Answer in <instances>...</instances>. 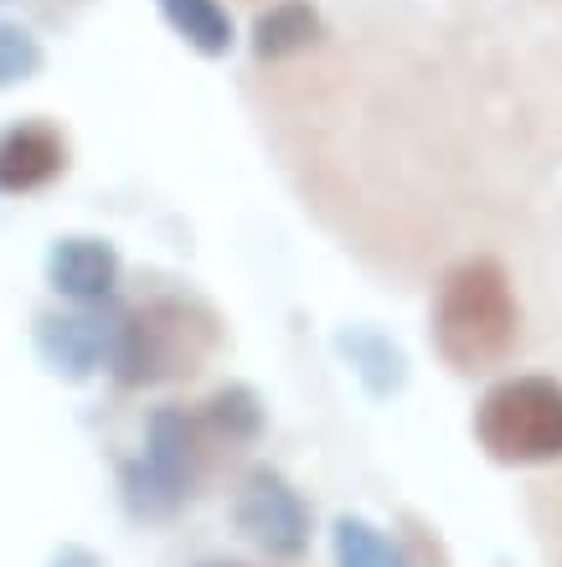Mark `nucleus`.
<instances>
[{
	"label": "nucleus",
	"instance_id": "f257e3e1",
	"mask_svg": "<svg viewBox=\"0 0 562 567\" xmlns=\"http://www.w3.org/2000/svg\"><path fill=\"white\" fill-rule=\"evenodd\" d=\"M517 330H521V305L501 258L470 254L439 279V295H433V351L454 372L474 377L501 367L511 357V346H517Z\"/></svg>",
	"mask_w": 562,
	"mask_h": 567
},
{
	"label": "nucleus",
	"instance_id": "f03ea898",
	"mask_svg": "<svg viewBox=\"0 0 562 567\" xmlns=\"http://www.w3.org/2000/svg\"><path fill=\"white\" fill-rule=\"evenodd\" d=\"M217 351V320L196 299H150L140 310H124L119 346L109 377L119 388H161L176 377L202 372V361Z\"/></svg>",
	"mask_w": 562,
	"mask_h": 567
},
{
	"label": "nucleus",
	"instance_id": "7ed1b4c3",
	"mask_svg": "<svg viewBox=\"0 0 562 567\" xmlns=\"http://www.w3.org/2000/svg\"><path fill=\"white\" fill-rule=\"evenodd\" d=\"M207 444L212 439L196 413H186V408H155L145 419L140 454L124 460V470H119V491H124L130 516H140V522L176 516L196 495V485H202Z\"/></svg>",
	"mask_w": 562,
	"mask_h": 567
},
{
	"label": "nucleus",
	"instance_id": "20e7f679",
	"mask_svg": "<svg viewBox=\"0 0 562 567\" xmlns=\"http://www.w3.org/2000/svg\"><path fill=\"white\" fill-rule=\"evenodd\" d=\"M474 439L495 464H558L562 382L558 377H501L474 408Z\"/></svg>",
	"mask_w": 562,
	"mask_h": 567
},
{
	"label": "nucleus",
	"instance_id": "39448f33",
	"mask_svg": "<svg viewBox=\"0 0 562 567\" xmlns=\"http://www.w3.org/2000/svg\"><path fill=\"white\" fill-rule=\"evenodd\" d=\"M233 522L243 532V542L258 547L268 563H299V557L310 553V532H315L310 506L268 464H253L248 475H243V491L233 501Z\"/></svg>",
	"mask_w": 562,
	"mask_h": 567
},
{
	"label": "nucleus",
	"instance_id": "423d86ee",
	"mask_svg": "<svg viewBox=\"0 0 562 567\" xmlns=\"http://www.w3.org/2000/svg\"><path fill=\"white\" fill-rule=\"evenodd\" d=\"M119 326H124V310H114V299L109 305L52 310L37 320V357L47 361V372L83 382L93 372H109L119 346Z\"/></svg>",
	"mask_w": 562,
	"mask_h": 567
},
{
	"label": "nucleus",
	"instance_id": "0eeeda50",
	"mask_svg": "<svg viewBox=\"0 0 562 567\" xmlns=\"http://www.w3.org/2000/svg\"><path fill=\"white\" fill-rule=\"evenodd\" d=\"M119 248L93 233H68L47 248V284L68 305H109L119 295Z\"/></svg>",
	"mask_w": 562,
	"mask_h": 567
},
{
	"label": "nucleus",
	"instance_id": "6e6552de",
	"mask_svg": "<svg viewBox=\"0 0 562 567\" xmlns=\"http://www.w3.org/2000/svg\"><path fill=\"white\" fill-rule=\"evenodd\" d=\"M68 171V140L58 124L21 120L0 135V196H31Z\"/></svg>",
	"mask_w": 562,
	"mask_h": 567
},
{
	"label": "nucleus",
	"instance_id": "1a4fd4ad",
	"mask_svg": "<svg viewBox=\"0 0 562 567\" xmlns=\"http://www.w3.org/2000/svg\"><path fill=\"white\" fill-rule=\"evenodd\" d=\"M320 11L315 0H274L268 11H258L253 21V58L258 62H289L305 58L320 42Z\"/></svg>",
	"mask_w": 562,
	"mask_h": 567
},
{
	"label": "nucleus",
	"instance_id": "9d476101",
	"mask_svg": "<svg viewBox=\"0 0 562 567\" xmlns=\"http://www.w3.org/2000/svg\"><path fill=\"white\" fill-rule=\"evenodd\" d=\"M202 429H207L212 444H227V449H248L258 444V433H264V403H258V392L248 382H227L217 388L202 403Z\"/></svg>",
	"mask_w": 562,
	"mask_h": 567
},
{
	"label": "nucleus",
	"instance_id": "9b49d317",
	"mask_svg": "<svg viewBox=\"0 0 562 567\" xmlns=\"http://www.w3.org/2000/svg\"><path fill=\"white\" fill-rule=\"evenodd\" d=\"M161 16L165 27L176 31L192 52H202V58H227L237 42L233 11L223 0H161Z\"/></svg>",
	"mask_w": 562,
	"mask_h": 567
},
{
	"label": "nucleus",
	"instance_id": "f8f14e48",
	"mask_svg": "<svg viewBox=\"0 0 562 567\" xmlns=\"http://www.w3.org/2000/svg\"><path fill=\"white\" fill-rule=\"evenodd\" d=\"M330 547H336V567H408L398 542L387 537L382 526L361 522V516H336Z\"/></svg>",
	"mask_w": 562,
	"mask_h": 567
},
{
	"label": "nucleus",
	"instance_id": "ddd939ff",
	"mask_svg": "<svg viewBox=\"0 0 562 567\" xmlns=\"http://www.w3.org/2000/svg\"><path fill=\"white\" fill-rule=\"evenodd\" d=\"M340 346L351 351V367L367 377L371 392H392L402 382V357L382 341V336H346Z\"/></svg>",
	"mask_w": 562,
	"mask_h": 567
},
{
	"label": "nucleus",
	"instance_id": "4468645a",
	"mask_svg": "<svg viewBox=\"0 0 562 567\" xmlns=\"http://www.w3.org/2000/svg\"><path fill=\"white\" fill-rule=\"evenodd\" d=\"M37 73H42V42L27 27L0 21V89H16Z\"/></svg>",
	"mask_w": 562,
	"mask_h": 567
},
{
	"label": "nucleus",
	"instance_id": "2eb2a0df",
	"mask_svg": "<svg viewBox=\"0 0 562 567\" xmlns=\"http://www.w3.org/2000/svg\"><path fill=\"white\" fill-rule=\"evenodd\" d=\"M52 567H104V563H99V553H89V547L73 542V547H62V553L52 557Z\"/></svg>",
	"mask_w": 562,
	"mask_h": 567
},
{
	"label": "nucleus",
	"instance_id": "dca6fc26",
	"mask_svg": "<svg viewBox=\"0 0 562 567\" xmlns=\"http://www.w3.org/2000/svg\"><path fill=\"white\" fill-rule=\"evenodd\" d=\"M202 567H243V563H202Z\"/></svg>",
	"mask_w": 562,
	"mask_h": 567
}]
</instances>
